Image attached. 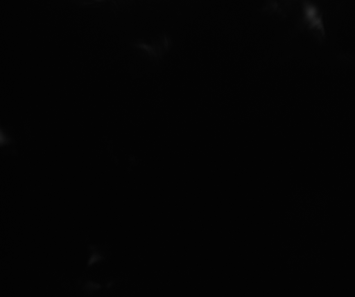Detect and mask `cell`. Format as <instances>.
Segmentation results:
<instances>
[{
    "label": "cell",
    "instance_id": "cell-1",
    "mask_svg": "<svg viewBox=\"0 0 355 297\" xmlns=\"http://www.w3.org/2000/svg\"><path fill=\"white\" fill-rule=\"evenodd\" d=\"M102 258L98 255H94L89 260L88 264L91 265L92 264L101 260Z\"/></svg>",
    "mask_w": 355,
    "mask_h": 297
}]
</instances>
